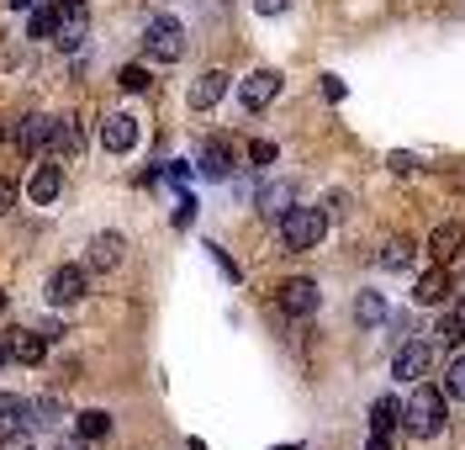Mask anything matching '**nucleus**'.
Masks as SVG:
<instances>
[{"label": "nucleus", "mask_w": 465, "mask_h": 450, "mask_svg": "<svg viewBox=\"0 0 465 450\" xmlns=\"http://www.w3.org/2000/svg\"><path fill=\"white\" fill-rule=\"evenodd\" d=\"M322 239H328V212L322 207L281 212V244H286V249H318Z\"/></svg>", "instance_id": "nucleus-1"}, {"label": "nucleus", "mask_w": 465, "mask_h": 450, "mask_svg": "<svg viewBox=\"0 0 465 450\" xmlns=\"http://www.w3.org/2000/svg\"><path fill=\"white\" fill-rule=\"evenodd\" d=\"M402 424L418 435V440L439 435V429H444V392L418 387V382H412V397H407V408H402Z\"/></svg>", "instance_id": "nucleus-2"}, {"label": "nucleus", "mask_w": 465, "mask_h": 450, "mask_svg": "<svg viewBox=\"0 0 465 450\" xmlns=\"http://www.w3.org/2000/svg\"><path fill=\"white\" fill-rule=\"evenodd\" d=\"M143 54L153 64H174L180 54H185V27L174 22V16H153L143 32Z\"/></svg>", "instance_id": "nucleus-3"}, {"label": "nucleus", "mask_w": 465, "mask_h": 450, "mask_svg": "<svg viewBox=\"0 0 465 450\" xmlns=\"http://www.w3.org/2000/svg\"><path fill=\"white\" fill-rule=\"evenodd\" d=\"M85 292H90V270L85 265H58L54 275H48V302H54V307H74Z\"/></svg>", "instance_id": "nucleus-4"}, {"label": "nucleus", "mask_w": 465, "mask_h": 450, "mask_svg": "<svg viewBox=\"0 0 465 450\" xmlns=\"http://www.w3.org/2000/svg\"><path fill=\"white\" fill-rule=\"evenodd\" d=\"M429 365H434V345H429V339H407L402 350H397V365H391V371H397L402 382H423Z\"/></svg>", "instance_id": "nucleus-5"}, {"label": "nucleus", "mask_w": 465, "mask_h": 450, "mask_svg": "<svg viewBox=\"0 0 465 450\" xmlns=\"http://www.w3.org/2000/svg\"><path fill=\"white\" fill-rule=\"evenodd\" d=\"M133 144H138V117L133 112H112L101 122V149L106 154H127Z\"/></svg>", "instance_id": "nucleus-6"}, {"label": "nucleus", "mask_w": 465, "mask_h": 450, "mask_svg": "<svg viewBox=\"0 0 465 450\" xmlns=\"http://www.w3.org/2000/svg\"><path fill=\"white\" fill-rule=\"evenodd\" d=\"M275 95H281V75H275V69H254V75H249V80L238 85V101H243L249 112H260V106H270Z\"/></svg>", "instance_id": "nucleus-7"}, {"label": "nucleus", "mask_w": 465, "mask_h": 450, "mask_svg": "<svg viewBox=\"0 0 465 450\" xmlns=\"http://www.w3.org/2000/svg\"><path fill=\"white\" fill-rule=\"evenodd\" d=\"M43 355H48V334H37V329H11L5 334V360L37 365Z\"/></svg>", "instance_id": "nucleus-8"}, {"label": "nucleus", "mask_w": 465, "mask_h": 450, "mask_svg": "<svg viewBox=\"0 0 465 450\" xmlns=\"http://www.w3.org/2000/svg\"><path fill=\"white\" fill-rule=\"evenodd\" d=\"M48 144H54V117L32 112V117L16 122V149H22V154H43Z\"/></svg>", "instance_id": "nucleus-9"}, {"label": "nucleus", "mask_w": 465, "mask_h": 450, "mask_svg": "<svg viewBox=\"0 0 465 450\" xmlns=\"http://www.w3.org/2000/svg\"><path fill=\"white\" fill-rule=\"evenodd\" d=\"M58 191H64V170H58V165H37V170H32V180H27L32 207H54Z\"/></svg>", "instance_id": "nucleus-10"}, {"label": "nucleus", "mask_w": 465, "mask_h": 450, "mask_svg": "<svg viewBox=\"0 0 465 450\" xmlns=\"http://www.w3.org/2000/svg\"><path fill=\"white\" fill-rule=\"evenodd\" d=\"M85 32H90V22H85V5H80V0H74V5H58L54 43H64V48H80V43H85Z\"/></svg>", "instance_id": "nucleus-11"}, {"label": "nucleus", "mask_w": 465, "mask_h": 450, "mask_svg": "<svg viewBox=\"0 0 465 450\" xmlns=\"http://www.w3.org/2000/svg\"><path fill=\"white\" fill-rule=\"evenodd\" d=\"M318 281H286L281 286V307H286L291 318H307V313H318Z\"/></svg>", "instance_id": "nucleus-12"}, {"label": "nucleus", "mask_w": 465, "mask_h": 450, "mask_svg": "<svg viewBox=\"0 0 465 450\" xmlns=\"http://www.w3.org/2000/svg\"><path fill=\"white\" fill-rule=\"evenodd\" d=\"M122 255H127V239H122V234H95V239H90V265L85 270H116Z\"/></svg>", "instance_id": "nucleus-13"}, {"label": "nucleus", "mask_w": 465, "mask_h": 450, "mask_svg": "<svg viewBox=\"0 0 465 450\" xmlns=\"http://www.w3.org/2000/svg\"><path fill=\"white\" fill-rule=\"evenodd\" d=\"M32 419H37V403H32V397L0 392V435H5V429H32Z\"/></svg>", "instance_id": "nucleus-14"}, {"label": "nucleus", "mask_w": 465, "mask_h": 450, "mask_svg": "<svg viewBox=\"0 0 465 450\" xmlns=\"http://www.w3.org/2000/svg\"><path fill=\"white\" fill-rule=\"evenodd\" d=\"M223 95H228V75H223V69H206L202 80L191 85V106H196V112H212Z\"/></svg>", "instance_id": "nucleus-15"}, {"label": "nucleus", "mask_w": 465, "mask_h": 450, "mask_svg": "<svg viewBox=\"0 0 465 450\" xmlns=\"http://www.w3.org/2000/svg\"><path fill=\"white\" fill-rule=\"evenodd\" d=\"M460 244H465V228H460V223H439L434 234H429V249H434L439 265H450V260L460 255Z\"/></svg>", "instance_id": "nucleus-16"}, {"label": "nucleus", "mask_w": 465, "mask_h": 450, "mask_svg": "<svg viewBox=\"0 0 465 450\" xmlns=\"http://www.w3.org/2000/svg\"><path fill=\"white\" fill-rule=\"evenodd\" d=\"M444 292H450V275H444V265L429 270V275H418V286H412V297L423 302V307H434V302H444Z\"/></svg>", "instance_id": "nucleus-17"}, {"label": "nucleus", "mask_w": 465, "mask_h": 450, "mask_svg": "<svg viewBox=\"0 0 465 450\" xmlns=\"http://www.w3.org/2000/svg\"><path fill=\"white\" fill-rule=\"evenodd\" d=\"M397 424H402V403H397V397H376V403H371V429H376V435H391Z\"/></svg>", "instance_id": "nucleus-18"}, {"label": "nucleus", "mask_w": 465, "mask_h": 450, "mask_svg": "<svg viewBox=\"0 0 465 450\" xmlns=\"http://www.w3.org/2000/svg\"><path fill=\"white\" fill-rule=\"evenodd\" d=\"M74 429H80V440H106V435H112V414H106V408H85V414L74 419Z\"/></svg>", "instance_id": "nucleus-19"}, {"label": "nucleus", "mask_w": 465, "mask_h": 450, "mask_svg": "<svg viewBox=\"0 0 465 450\" xmlns=\"http://www.w3.org/2000/svg\"><path fill=\"white\" fill-rule=\"evenodd\" d=\"M228 170H232V149H228V144H206V149H202V175L223 180Z\"/></svg>", "instance_id": "nucleus-20"}, {"label": "nucleus", "mask_w": 465, "mask_h": 450, "mask_svg": "<svg viewBox=\"0 0 465 450\" xmlns=\"http://www.w3.org/2000/svg\"><path fill=\"white\" fill-rule=\"evenodd\" d=\"M48 149H58V154H80V149H85L80 122H54V144H48Z\"/></svg>", "instance_id": "nucleus-21"}, {"label": "nucleus", "mask_w": 465, "mask_h": 450, "mask_svg": "<svg viewBox=\"0 0 465 450\" xmlns=\"http://www.w3.org/2000/svg\"><path fill=\"white\" fill-rule=\"evenodd\" d=\"M354 318H360L365 329H376L381 318H386V297H381V292H360V302H354Z\"/></svg>", "instance_id": "nucleus-22"}, {"label": "nucleus", "mask_w": 465, "mask_h": 450, "mask_svg": "<svg viewBox=\"0 0 465 450\" xmlns=\"http://www.w3.org/2000/svg\"><path fill=\"white\" fill-rule=\"evenodd\" d=\"M54 27H58V5H32V16H27V37H54Z\"/></svg>", "instance_id": "nucleus-23"}, {"label": "nucleus", "mask_w": 465, "mask_h": 450, "mask_svg": "<svg viewBox=\"0 0 465 450\" xmlns=\"http://www.w3.org/2000/svg\"><path fill=\"white\" fill-rule=\"evenodd\" d=\"M381 265H386V270H407V265H412V244H407V239H391L386 249H381Z\"/></svg>", "instance_id": "nucleus-24"}, {"label": "nucleus", "mask_w": 465, "mask_h": 450, "mask_svg": "<svg viewBox=\"0 0 465 450\" xmlns=\"http://www.w3.org/2000/svg\"><path fill=\"white\" fill-rule=\"evenodd\" d=\"M439 339H444V345H460V339H465V297H460V307L439 324Z\"/></svg>", "instance_id": "nucleus-25"}, {"label": "nucleus", "mask_w": 465, "mask_h": 450, "mask_svg": "<svg viewBox=\"0 0 465 450\" xmlns=\"http://www.w3.org/2000/svg\"><path fill=\"white\" fill-rule=\"evenodd\" d=\"M444 392H450V397H465V355H460V360H450V376H444Z\"/></svg>", "instance_id": "nucleus-26"}, {"label": "nucleus", "mask_w": 465, "mask_h": 450, "mask_svg": "<svg viewBox=\"0 0 465 450\" xmlns=\"http://www.w3.org/2000/svg\"><path fill=\"white\" fill-rule=\"evenodd\" d=\"M116 80H122V90H148V69H143V64H127Z\"/></svg>", "instance_id": "nucleus-27"}, {"label": "nucleus", "mask_w": 465, "mask_h": 450, "mask_svg": "<svg viewBox=\"0 0 465 450\" xmlns=\"http://www.w3.org/2000/svg\"><path fill=\"white\" fill-rule=\"evenodd\" d=\"M0 450H37L32 445V429H5L0 435Z\"/></svg>", "instance_id": "nucleus-28"}, {"label": "nucleus", "mask_w": 465, "mask_h": 450, "mask_svg": "<svg viewBox=\"0 0 465 450\" xmlns=\"http://www.w3.org/2000/svg\"><path fill=\"white\" fill-rule=\"evenodd\" d=\"M291 185H275V191H264V212H291Z\"/></svg>", "instance_id": "nucleus-29"}, {"label": "nucleus", "mask_w": 465, "mask_h": 450, "mask_svg": "<svg viewBox=\"0 0 465 450\" xmlns=\"http://www.w3.org/2000/svg\"><path fill=\"white\" fill-rule=\"evenodd\" d=\"M286 5H291V0H254V11H260V16H281Z\"/></svg>", "instance_id": "nucleus-30"}, {"label": "nucleus", "mask_w": 465, "mask_h": 450, "mask_svg": "<svg viewBox=\"0 0 465 450\" xmlns=\"http://www.w3.org/2000/svg\"><path fill=\"white\" fill-rule=\"evenodd\" d=\"M249 159H254V165H270V159H275V144H254V149H249Z\"/></svg>", "instance_id": "nucleus-31"}, {"label": "nucleus", "mask_w": 465, "mask_h": 450, "mask_svg": "<svg viewBox=\"0 0 465 450\" xmlns=\"http://www.w3.org/2000/svg\"><path fill=\"white\" fill-rule=\"evenodd\" d=\"M11 202H16V185L0 175V212H11Z\"/></svg>", "instance_id": "nucleus-32"}, {"label": "nucleus", "mask_w": 465, "mask_h": 450, "mask_svg": "<svg viewBox=\"0 0 465 450\" xmlns=\"http://www.w3.org/2000/svg\"><path fill=\"white\" fill-rule=\"evenodd\" d=\"M322 95H328V101H339V95H344V80H333V75H328V80H322Z\"/></svg>", "instance_id": "nucleus-33"}, {"label": "nucleus", "mask_w": 465, "mask_h": 450, "mask_svg": "<svg viewBox=\"0 0 465 450\" xmlns=\"http://www.w3.org/2000/svg\"><path fill=\"white\" fill-rule=\"evenodd\" d=\"M365 450H391V435H376V429H371V445Z\"/></svg>", "instance_id": "nucleus-34"}, {"label": "nucleus", "mask_w": 465, "mask_h": 450, "mask_svg": "<svg viewBox=\"0 0 465 450\" xmlns=\"http://www.w3.org/2000/svg\"><path fill=\"white\" fill-rule=\"evenodd\" d=\"M0 371H5V350H0Z\"/></svg>", "instance_id": "nucleus-35"}, {"label": "nucleus", "mask_w": 465, "mask_h": 450, "mask_svg": "<svg viewBox=\"0 0 465 450\" xmlns=\"http://www.w3.org/2000/svg\"><path fill=\"white\" fill-rule=\"evenodd\" d=\"M0 307H5V292H0Z\"/></svg>", "instance_id": "nucleus-36"}, {"label": "nucleus", "mask_w": 465, "mask_h": 450, "mask_svg": "<svg viewBox=\"0 0 465 450\" xmlns=\"http://www.w3.org/2000/svg\"><path fill=\"white\" fill-rule=\"evenodd\" d=\"M0 138H5V133H0Z\"/></svg>", "instance_id": "nucleus-37"}]
</instances>
